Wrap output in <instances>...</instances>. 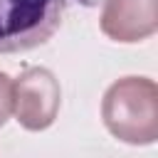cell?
I'll list each match as a JSON object with an SVG mask.
<instances>
[{
	"instance_id": "6da1fadb",
	"label": "cell",
	"mask_w": 158,
	"mask_h": 158,
	"mask_svg": "<svg viewBox=\"0 0 158 158\" xmlns=\"http://www.w3.org/2000/svg\"><path fill=\"white\" fill-rule=\"evenodd\" d=\"M101 118L109 133L131 146H151L158 138V86L148 77H123L101 99Z\"/></svg>"
},
{
	"instance_id": "7a4b0ae2",
	"label": "cell",
	"mask_w": 158,
	"mask_h": 158,
	"mask_svg": "<svg viewBox=\"0 0 158 158\" xmlns=\"http://www.w3.org/2000/svg\"><path fill=\"white\" fill-rule=\"evenodd\" d=\"M67 0H0V54L30 52L59 30Z\"/></svg>"
},
{
	"instance_id": "277c9868",
	"label": "cell",
	"mask_w": 158,
	"mask_h": 158,
	"mask_svg": "<svg viewBox=\"0 0 158 158\" xmlns=\"http://www.w3.org/2000/svg\"><path fill=\"white\" fill-rule=\"evenodd\" d=\"M101 32L114 42H141L158 30V0H104Z\"/></svg>"
},
{
	"instance_id": "3957f363",
	"label": "cell",
	"mask_w": 158,
	"mask_h": 158,
	"mask_svg": "<svg viewBox=\"0 0 158 158\" xmlns=\"http://www.w3.org/2000/svg\"><path fill=\"white\" fill-rule=\"evenodd\" d=\"M62 104L57 77L47 67H27L12 81V114L25 131H44L54 123Z\"/></svg>"
},
{
	"instance_id": "5b68a950",
	"label": "cell",
	"mask_w": 158,
	"mask_h": 158,
	"mask_svg": "<svg viewBox=\"0 0 158 158\" xmlns=\"http://www.w3.org/2000/svg\"><path fill=\"white\" fill-rule=\"evenodd\" d=\"M12 114V79L0 72V128L5 126V121Z\"/></svg>"
}]
</instances>
